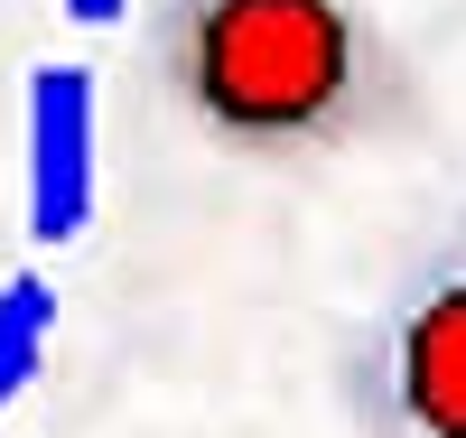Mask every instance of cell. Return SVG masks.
<instances>
[{
  "mask_svg": "<svg viewBox=\"0 0 466 438\" xmlns=\"http://www.w3.org/2000/svg\"><path fill=\"white\" fill-rule=\"evenodd\" d=\"M56 10H66V19H85V28H112V19H131L140 0H56Z\"/></svg>",
  "mask_w": 466,
  "mask_h": 438,
  "instance_id": "5b68a950",
  "label": "cell"
},
{
  "mask_svg": "<svg viewBox=\"0 0 466 438\" xmlns=\"http://www.w3.org/2000/svg\"><path fill=\"white\" fill-rule=\"evenodd\" d=\"M140 75L233 168H327L420 131V66L373 0H149Z\"/></svg>",
  "mask_w": 466,
  "mask_h": 438,
  "instance_id": "6da1fadb",
  "label": "cell"
},
{
  "mask_svg": "<svg viewBox=\"0 0 466 438\" xmlns=\"http://www.w3.org/2000/svg\"><path fill=\"white\" fill-rule=\"evenodd\" d=\"M56 317H66V299H56L47 270H10V280H0V411H10L19 392L47 373Z\"/></svg>",
  "mask_w": 466,
  "mask_h": 438,
  "instance_id": "277c9868",
  "label": "cell"
},
{
  "mask_svg": "<svg viewBox=\"0 0 466 438\" xmlns=\"http://www.w3.org/2000/svg\"><path fill=\"white\" fill-rule=\"evenodd\" d=\"M28 233L47 252H66L94 224L103 196V103H94V66H28Z\"/></svg>",
  "mask_w": 466,
  "mask_h": 438,
  "instance_id": "3957f363",
  "label": "cell"
},
{
  "mask_svg": "<svg viewBox=\"0 0 466 438\" xmlns=\"http://www.w3.org/2000/svg\"><path fill=\"white\" fill-rule=\"evenodd\" d=\"M336 402L355 438H466V206L345 336Z\"/></svg>",
  "mask_w": 466,
  "mask_h": 438,
  "instance_id": "7a4b0ae2",
  "label": "cell"
}]
</instances>
